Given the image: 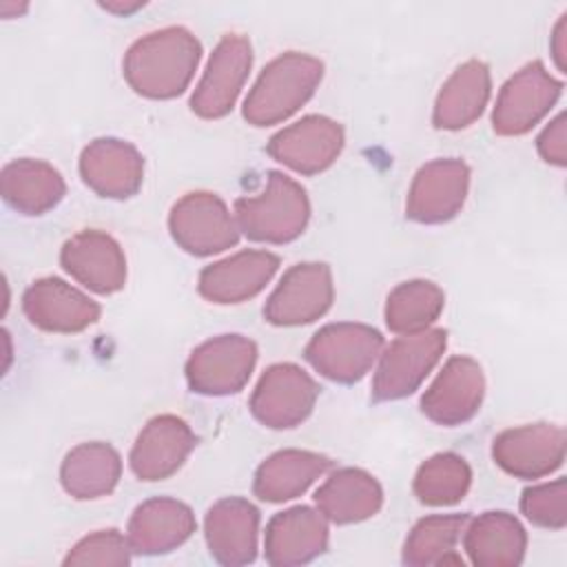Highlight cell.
Masks as SVG:
<instances>
[{"label": "cell", "mask_w": 567, "mask_h": 567, "mask_svg": "<svg viewBox=\"0 0 567 567\" xmlns=\"http://www.w3.org/2000/svg\"><path fill=\"white\" fill-rule=\"evenodd\" d=\"M199 55L202 44L188 29L166 27L135 40L122 69L135 93L151 100H171L190 84Z\"/></svg>", "instance_id": "obj_1"}, {"label": "cell", "mask_w": 567, "mask_h": 567, "mask_svg": "<svg viewBox=\"0 0 567 567\" xmlns=\"http://www.w3.org/2000/svg\"><path fill=\"white\" fill-rule=\"evenodd\" d=\"M195 514L175 498L157 496L135 507L128 520L131 549L144 556L168 554L190 538L195 532Z\"/></svg>", "instance_id": "obj_23"}, {"label": "cell", "mask_w": 567, "mask_h": 567, "mask_svg": "<svg viewBox=\"0 0 567 567\" xmlns=\"http://www.w3.org/2000/svg\"><path fill=\"white\" fill-rule=\"evenodd\" d=\"M27 319L47 332H80L100 319V306L71 284L44 277L33 281L22 295Z\"/></svg>", "instance_id": "obj_16"}, {"label": "cell", "mask_w": 567, "mask_h": 567, "mask_svg": "<svg viewBox=\"0 0 567 567\" xmlns=\"http://www.w3.org/2000/svg\"><path fill=\"white\" fill-rule=\"evenodd\" d=\"M489 69L481 60L463 62L441 86L432 122L443 131H458L476 122L489 100Z\"/></svg>", "instance_id": "obj_24"}, {"label": "cell", "mask_w": 567, "mask_h": 567, "mask_svg": "<svg viewBox=\"0 0 567 567\" xmlns=\"http://www.w3.org/2000/svg\"><path fill=\"white\" fill-rule=\"evenodd\" d=\"M80 175L100 197L126 199L142 186L144 157L124 140L100 137L82 151Z\"/></svg>", "instance_id": "obj_17"}, {"label": "cell", "mask_w": 567, "mask_h": 567, "mask_svg": "<svg viewBox=\"0 0 567 567\" xmlns=\"http://www.w3.org/2000/svg\"><path fill=\"white\" fill-rule=\"evenodd\" d=\"M257 363V346L241 334H221L197 346L186 361L188 388L204 396L239 392Z\"/></svg>", "instance_id": "obj_6"}, {"label": "cell", "mask_w": 567, "mask_h": 567, "mask_svg": "<svg viewBox=\"0 0 567 567\" xmlns=\"http://www.w3.org/2000/svg\"><path fill=\"white\" fill-rule=\"evenodd\" d=\"M330 470V458L308 450H281L268 456L255 474V496L266 503H284L301 496Z\"/></svg>", "instance_id": "obj_27"}, {"label": "cell", "mask_w": 567, "mask_h": 567, "mask_svg": "<svg viewBox=\"0 0 567 567\" xmlns=\"http://www.w3.org/2000/svg\"><path fill=\"white\" fill-rule=\"evenodd\" d=\"M520 509L538 527L563 529L567 523V483L556 478L551 483L534 485L523 492Z\"/></svg>", "instance_id": "obj_34"}, {"label": "cell", "mask_w": 567, "mask_h": 567, "mask_svg": "<svg viewBox=\"0 0 567 567\" xmlns=\"http://www.w3.org/2000/svg\"><path fill=\"white\" fill-rule=\"evenodd\" d=\"M492 456L512 476H547L565 461V430L551 423L509 427L494 439Z\"/></svg>", "instance_id": "obj_14"}, {"label": "cell", "mask_w": 567, "mask_h": 567, "mask_svg": "<svg viewBox=\"0 0 567 567\" xmlns=\"http://www.w3.org/2000/svg\"><path fill=\"white\" fill-rule=\"evenodd\" d=\"M447 346V332L427 328L414 334H401L381 354L372 396L377 401H396L412 394L439 363Z\"/></svg>", "instance_id": "obj_5"}, {"label": "cell", "mask_w": 567, "mask_h": 567, "mask_svg": "<svg viewBox=\"0 0 567 567\" xmlns=\"http://www.w3.org/2000/svg\"><path fill=\"white\" fill-rule=\"evenodd\" d=\"M472 483V470L467 461L454 452L434 454L427 458L414 476V494L421 503L441 507L458 503Z\"/></svg>", "instance_id": "obj_32"}, {"label": "cell", "mask_w": 567, "mask_h": 567, "mask_svg": "<svg viewBox=\"0 0 567 567\" xmlns=\"http://www.w3.org/2000/svg\"><path fill=\"white\" fill-rule=\"evenodd\" d=\"M328 518L312 507L297 505L279 512L266 527L264 554L275 567L303 565L328 547Z\"/></svg>", "instance_id": "obj_20"}, {"label": "cell", "mask_w": 567, "mask_h": 567, "mask_svg": "<svg viewBox=\"0 0 567 567\" xmlns=\"http://www.w3.org/2000/svg\"><path fill=\"white\" fill-rule=\"evenodd\" d=\"M122 474V458L109 443H82L73 447L60 467L64 492L80 501L106 496L115 489Z\"/></svg>", "instance_id": "obj_29"}, {"label": "cell", "mask_w": 567, "mask_h": 567, "mask_svg": "<svg viewBox=\"0 0 567 567\" xmlns=\"http://www.w3.org/2000/svg\"><path fill=\"white\" fill-rule=\"evenodd\" d=\"M4 202L22 215H44L64 197L62 175L42 159H13L0 173Z\"/></svg>", "instance_id": "obj_26"}, {"label": "cell", "mask_w": 567, "mask_h": 567, "mask_svg": "<svg viewBox=\"0 0 567 567\" xmlns=\"http://www.w3.org/2000/svg\"><path fill=\"white\" fill-rule=\"evenodd\" d=\"M317 396L319 385L303 368L275 363L261 374L250 396V412L261 425L286 430L308 419Z\"/></svg>", "instance_id": "obj_9"}, {"label": "cell", "mask_w": 567, "mask_h": 567, "mask_svg": "<svg viewBox=\"0 0 567 567\" xmlns=\"http://www.w3.org/2000/svg\"><path fill=\"white\" fill-rule=\"evenodd\" d=\"M470 523L467 514H434L421 518L405 538L403 563L412 567L461 563L454 547Z\"/></svg>", "instance_id": "obj_30"}, {"label": "cell", "mask_w": 567, "mask_h": 567, "mask_svg": "<svg viewBox=\"0 0 567 567\" xmlns=\"http://www.w3.org/2000/svg\"><path fill=\"white\" fill-rule=\"evenodd\" d=\"M62 268L97 295H111L126 284V257L120 244L102 230L73 235L60 252Z\"/></svg>", "instance_id": "obj_18"}, {"label": "cell", "mask_w": 567, "mask_h": 567, "mask_svg": "<svg viewBox=\"0 0 567 567\" xmlns=\"http://www.w3.org/2000/svg\"><path fill=\"white\" fill-rule=\"evenodd\" d=\"M142 7H144V2H102V9L117 13V16H128Z\"/></svg>", "instance_id": "obj_37"}, {"label": "cell", "mask_w": 567, "mask_h": 567, "mask_svg": "<svg viewBox=\"0 0 567 567\" xmlns=\"http://www.w3.org/2000/svg\"><path fill=\"white\" fill-rule=\"evenodd\" d=\"M485 394L481 365L470 357H452L421 396V412L439 425H461L470 421Z\"/></svg>", "instance_id": "obj_15"}, {"label": "cell", "mask_w": 567, "mask_h": 567, "mask_svg": "<svg viewBox=\"0 0 567 567\" xmlns=\"http://www.w3.org/2000/svg\"><path fill=\"white\" fill-rule=\"evenodd\" d=\"M310 217L306 190L279 171H270L261 193L235 202L239 230L252 241L286 244L297 239Z\"/></svg>", "instance_id": "obj_3"}, {"label": "cell", "mask_w": 567, "mask_h": 567, "mask_svg": "<svg viewBox=\"0 0 567 567\" xmlns=\"http://www.w3.org/2000/svg\"><path fill=\"white\" fill-rule=\"evenodd\" d=\"M334 297L332 272L326 264L308 261L292 266L264 306L272 326H303L328 312Z\"/></svg>", "instance_id": "obj_11"}, {"label": "cell", "mask_w": 567, "mask_h": 567, "mask_svg": "<svg viewBox=\"0 0 567 567\" xmlns=\"http://www.w3.org/2000/svg\"><path fill=\"white\" fill-rule=\"evenodd\" d=\"M551 53H554V62H556L558 71L565 73V69H567V13H563L558 24L554 27Z\"/></svg>", "instance_id": "obj_36"}, {"label": "cell", "mask_w": 567, "mask_h": 567, "mask_svg": "<svg viewBox=\"0 0 567 567\" xmlns=\"http://www.w3.org/2000/svg\"><path fill=\"white\" fill-rule=\"evenodd\" d=\"M463 545L478 567H516L523 563L527 534L516 516L485 512L465 527Z\"/></svg>", "instance_id": "obj_28"}, {"label": "cell", "mask_w": 567, "mask_h": 567, "mask_svg": "<svg viewBox=\"0 0 567 567\" xmlns=\"http://www.w3.org/2000/svg\"><path fill=\"white\" fill-rule=\"evenodd\" d=\"M279 268L268 250H241L199 272V295L213 303H241L259 295Z\"/></svg>", "instance_id": "obj_22"}, {"label": "cell", "mask_w": 567, "mask_h": 567, "mask_svg": "<svg viewBox=\"0 0 567 567\" xmlns=\"http://www.w3.org/2000/svg\"><path fill=\"white\" fill-rule=\"evenodd\" d=\"M563 82L540 62H529L516 71L501 89L492 113V126L498 135L512 137L532 131L556 104Z\"/></svg>", "instance_id": "obj_8"}, {"label": "cell", "mask_w": 567, "mask_h": 567, "mask_svg": "<svg viewBox=\"0 0 567 567\" xmlns=\"http://www.w3.org/2000/svg\"><path fill=\"white\" fill-rule=\"evenodd\" d=\"M470 188V168L463 159L445 157L421 166L412 179L405 215L419 224H443L463 208Z\"/></svg>", "instance_id": "obj_12"}, {"label": "cell", "mask_w": 567, "mask_h": 567, "mask_svg": "<svg viewBox=\"0 0 567 567\" xmlns=\"http://www.w3.org/2000/svg\"><path fill=\"white\" fill-rule=\"evenodd\" d=\"M538 153L547 164L565 166L567 164V124L565 113H558L538 135Z\"/></svg>", "instance_id": "obj_35"}, {"label": "cell", "mask_w": 567, "mask_h": 567, "mask_svg": "<svg viewBox=\"0 0 567 567\" xmlns=\"http://www.w3.org/2000/svg\"><path fill=\"white\" fill-rule=\"evenodd\" d=\"M383 337L365 323H328L306 346L310 365L330 381L354 383L381 357Z\"/></svg>", "instance_id": "obj_4"}, {"label": "cell", "mask_w": 567, "mask_h": 567, "mask_svg": "<svg viewBox=\"0 0 567 567\" xmlns=\"http://www.w3.org/2000/svg\"><path fill=\"white\" fill-rule=\"evenodd\" d=\"M315 503L328 520L337 525H350L361 523L379 512L383 503V489L372 474L359 467H343L332 472L315 492Z\"/></svg>", "instance_id": "obj_25"}, {"label": "cell", "mask_w": 567, "mask_h": 567, "mask_svg": "<svg viewBox=\"0 0 567 567\" xmlns=\"http://www.w3.org/2000/svg\"><path fill=\"white\" fill-rule=\"evenodd\" d=\"M252 66V47L248 38L228 33L215 47L206 71L195 86L190 109L204 120H217L233 111L241 86Z\"/></svg>", "instance_id": "obj_10"}, {"label": "cell", "mask_w": 567, "mask_h": 567, "mask_svg": "<svg viewBox=\"0 0 567 567\" xmlns=\"http://www.w3.org/2000/svg\"><path fill=\"white\" fill-rule=\"evenodd\" d=\"M323 78L321 60L288 51L275 58L257 78L244 102V117L252 126H270L297 113Z\"/></svg>", "instance_id": "obj_2"}, {"label": "cell", "mask_w": 567, "mask_h": 567, "mask_svg": "<svg viewBox=\"0 0 567 567\" xmlns=\"http://www.w3.org/2000/svg\"><path fill=\"white\" fill-rule=\"evenodd\" d=\"M195 443L197 436L179 416H153L133 443L131 470L140 481H164L182 467Z\"/></svg>", "instance_id": "obj_19"}, {"label": "cell", "mask_w": 567, "mask_h": 567, "mask_svg": "<svg viewBox=\"0 0 567 567\" xmlns=\"http://www.w3.org/2000/svg\"><path fill=\"white\" fill-rule=\"evenodd\" d=\"M445 303L443 290L427 279L399 284L385 301V323L396 334H414L427 330L441 315Z\"/></svg>", "instance_id": "obj_31"}, {"label": "cell", "mask_w": 567, "mask_h": 567, "mask_svg": "<svg viewBox=\"0 0 567 567\" xmlns=\"http://www.w3.org/2000/svg\"><path fill=\"white\" fill-rule=\"evenodd\" d=\"M131 551L133 549L128 538H124L117 529H102L84 536L78 545H73V549L64 558V565L124 567L131 563Z\"/></svg>", "instance_id": "obj_33"}, {"label": "cell", "mask_w": 567, "mask_h": 567, "mask_svg": "<svg viewBox=\"0 0 567 567\" xmlns=\"http://www.w3.org/2000/svg\"><path fill=\"white\" fill-rule=\"evenodd\" d=\"M341 148L343 128L326 115H306L268 142V155L301 175H317L330 168Z\"/></svg>", "instance_id": "obj_13"}, {"label": "cell", "mask_w": 567, "mask_h": 567, "mask_svg": "<svg viewBox=\"0 0 567 567\" xmlns=\"http://www.w3.org/2000/svg\"><path fill=\"white\" fill-rule=\"evenodd\" d=\"M168 230L182 250L197 257L221 252L239 239L237 219L215 193L206 190L188 193L173 204Z\"/></svg>", "instance_id": "obj_7"}, {"label": "cell", "mask_w": 567, "mask_h": 567, "mask_svg": "<svg viewBox=\"0 0 567 567\" xmlns=\"http://www.w3.org/2000/svg\"><path fill=\"white\" fill-rule=\"evenodd\" d=\"M204 534L210 556L221 565H248L257 556L259 512L246 498H221L204 520Z\"/></svg>", "instance_id": "obj_21"}]
</instances>
